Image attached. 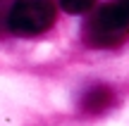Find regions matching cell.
I'll return each mask as SVG.
<instances>
[{"label":"cell","instance_id":"cell-5","mask_svg":"<svg viewBox=\"0 0 129 126\" xmlns=\"http://www.w3.org/2000/svg\"><path fill=\"white\" fill-rule=\"evenodd\" d=\"M122 5H124V7L129 10V0H122Z\"/></svg>","mask_w":129,"mask_h":126},{"label":"cell","instance_id":"cell-1","mask_svg":"<svg viewBox=\"0 0 129 126\" xmlns=\"http://www.w3.org/2000/svg\"><path fill=\"white\" fill-rule=\"evenodd\" d=\"M129 36V10L120 3L98 7L84 24V41L91 48H115Z\"/></svg>","mask_w":129,"mask_h":126},{"label":"cell","instance_id":"cell-3","mask_svg":"<svg viewBox=\"0 0 129 126\" xmlns=\"http://www.w3.org/2000/svg\"><path fill=\"white\" fill-rule=\"evenodd\" d=\"M115 102V93H112L108 86H93L84 93L81 98V109L86 114H101L105 112L110 105Z\"/></svg>","mask_w":129,"mask_h":126},{"label":"cell","instance_id":"cell-4","mask_svg":"<svg viewBox=\"0 0 129 126\" xmlns=\"http://www.w3.org/2000/svg\"><path fill=\"white\" fill-rule=\"evenodd\" d=\"M96 5V0H60V7L69 14H84Z\"/></svg>","mask_w":129,"mask_h":126},{"label":"cell","instance_id":"cell-2","mask_svg":"<svg viewBox=\"0 0 129 126\" xmlns=\"http://www.w3.org/2000/svg\"><path fill=\"white\" fill-rule=\"evenodd\" d=\"M57 7L53 0H14L5 14V24L14 36H41L55 24Z\"/></svg>","mask_w":129,"mask_h":126},{"label":"cell","instance_id":"cell-6","mask_svg":"<svg viewBox=\"0 0 129 126\" xmlns=\"http://www.w3.org/2000/svg\"><path fill=\"white\" fill-rule=\"evenodd\" d=\"M5 3H7V0H0V7H5Z\"/></svg>","mask_w":129,"mask_h":126}]
</instances>
